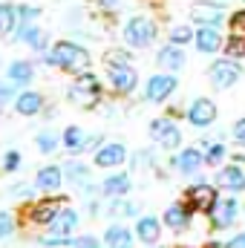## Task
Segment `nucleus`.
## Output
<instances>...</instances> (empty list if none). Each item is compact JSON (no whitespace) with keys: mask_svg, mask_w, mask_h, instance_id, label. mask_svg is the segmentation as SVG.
<instances>
[{"mask_svg":"<svg viewBox=\"0 0 245 248\" xmlns=\"http://www.w3.org/2000/svg\"><path fill=\"white\" fill-rule=\"evenodd\" d=\"M12 98H17V84L9 81V78H3L0 81V104H9Z\"/></svg>","mask_w":245,"mask_h":248,"instance_id":"nucleus-37","label":"nucleus"},{"mask_svg":"<svg viewBox=\"0 0 245 248\" xmlns=\"http://www.w3.org/2000/svg\"><path fill=\"white\" fill-rule=\"evenodd\" d=\"M159 248H162V246H159Z\"/></svg>","mask_w":245,"mask_h":248,"instance_id":"nucleus-47","label":"nucleus"},{"mask_svg":"<svg viewBox=\"0 0 245 248\" xmlns=\"http://www.w3.org/2000/svg\"><path fill=\"white\" fill-rule=\"evenodd\" d=\"M184 61H187V58H184V49L179 44H170V41L156 52V63H159L165 72H179L184 66Z\"/></svg>","mask_w":245,"mask_h":248,"instance_id":"nucleus-18","label":"nucleus"},{"mask_svg":"<svg viewBox=\"0 0 245 248\" xmlns=\"http://www.w3.org/2000/svg\"><path fill=\"white\" fill-rule=\"evenodd\" d=\"M173 170L182 173V176H196L205 165V153L199 147H179V153L173 156Z\"/></svg>","mask_w":245,"mask_h":248,"instance_id":"nucleus-13","label":"nucleus"},{"mask_svg":"<svg viewBox=\"0 0 245 248\" xmlns=\"http://www.w3.org/2000/svg\"><path fill=\"white\" fill-rule=\"evenodd\" d=\"M12 38L20 41V44H26V46H32V49L41 52V55L49 49V38H46V32H44L38 23H23V26H17V29L12 32Z\"/></svg>","mask_w":245,"mask_h":248,"instance_id":"nucleus-14","label":"nucleus"},{"mask_svg":"<svg viewBox=\"0 0 245 248\" xmlns=\"http://www.w3.org/2000/svg\"><path fill=\"white\" fill-rule=\"evenodd\" d=\"M193 46H196V52H202V55H216V52H222V46H225L222 29H219V26H199L196 35H193Z\"/></svg>","mask_w":245,"mask_h":248,"instance_id":"nucleus-12","label":"nucleus"},{"mask_svg":"<svg viewBox=\"0 0 245 248\" xmlns=\"http://www.w3.org/2000/svg\"><path fill=\"white\" fill-rule=\"evenodd\" d=\"M150 136H153V141L162 150H179L182 147V130L173 124V119H168V116L150 122Z\"/></svg>","mask_w":245,"mask_h":248,"instance_id":"nucleus-8","label":"nucleus"},{"mask_svg":"<svg viewBox=\"0 0 245 248\" xmlns=\"http://www.w3.org/2000/svg\"><path fill=\"white\" fill-rule=\"evenodd\" d=\"M95 6H98L101 12L113 15V12H119V9H122V0H95Z\"/></svg>","mask_w":245,"mask_h":248,"instance_id":"nucleus-42","label":"nucleus"},{"mask_svg":"<svg viewBox=\"0 0 245 248\" xmlns=\"http://www.w3.org/2000/svg\"><path fill=\"white\" fill-rule=\"evenodd\" d=\"M133 243H136V237L124 225H110L104 231V246L107 248H133Z\"/></svg>","mask_w":245,"mask_h":248,"instance_id":"nucleus-26","label":"nucleus"},{"mask_svg":"<svg viewBox=\"0 0 245 248\" xmlns=\"http://www.w3.org/2000/svg\"><path fill=\"white\" fill-rule=\"evenodd\" d=\"M231 133H234V144H237V147H245V116L234 122Z\"/></svg>","mask_w":245,"mask_h":248,"instance_id":"nucleus-39","label":"nucleus"},{"mask_svg":"<svg viewBox=\"0 0 245 248\" xmlns=\"http://www.w3.org/2000/svg\"><path fill=\"white\" fill-rule=\"evenodd\" d=\"M184 119L190 127H211V124L216 122V104L211 101V98H193L190 104H187V110H184Z\"/></svg>","mask_w":245,"mask_h":248,"instance_id":"nucleus-10","label":"nucleus"},{"mask_svg":"<svg viewBox=\"0 0 245 248\" xmlns=\"http://www.w3.org/2000/svg\"><path fill=\"white\" fill-rule=\"evenodd\" d=\"M243 3H245V0H243Z\"/></svg>","mask_w":245,"mask_h":248,"instance_id":"nucleus-48","label":"nucleus"},{"mask_svg":"<svg viewBox=\"0 0 245 248\" xmlns=\"http://www.w3.org/2000/svg\"><path fill=\"white\" fill-rule=\"evenodd\" d=\"M190 205L187 202H173L168 211H165V225L170 228V231H184L187 225H190Z\"/></svg>","mask_w":245,"mask_h":248,"instance_id":"nucleus-23","label":"nucleus"},{"mask_svg":"<svg viewBox=\"0 0 245 248\" xmlns=\"http://www.w3.org/2000/svg\"><path fill=\"white\" fill-rule=\"evenodd\" d=\"M176 87H179V78H176L173 72H156V75H150L147 84H144V101H150V104H165V101L176 93Z\"/></svg>","mask_w":245,"mask_h":248,"instance_id":"nucleus-7","label":"nucleus"},{"mask_svg":"<svg viewBox=\"0 0 245 248\" xmlns=\"http://www.w3.org/2000/svg\"><path fill=\"white\" fill-rule=\"evenodd\" d=\"M17 9V26H23V23H38L41 20V9L38 6H15ZM15 26V29H17Z\"/></svg>","mask_w":245,"mask_h":248,"instance_id":"nucleus-34","label":"nucleus"},{"mask_svg":"<svg viewBox=\"0 0 245 248\" xmlns=\"http://www.w3.org/2000/svg\"><path fill=\"white\" fill-rule=\"evenodd\" d=\"M61 208H63V199L46 196V199H41V202H35L29 208V222H35V225H52V219L61 214Z\"/></svg>","mask_w":245,"mask_h":248,"instance_id":"nucleus-16","label":"nucleus"},{"mask_svg":"<svg viewBox=\"0 0 245 248\" xmlns=\"http://www.w3.org/2000/svg\"><path fill=\"white\" fill-rule=\"evenodd\" d=\"M44 61L49 63V66H55V69L78 75V72H87L90 69V52L81 44H75V41H55L44 52Z\"/></svg>","mask_w":245,"mask_h":248,"instance_id":"nucleus-1","label":"nucleus"},{"mask_svg":"<svg viewBox=\"0 0 245 248\" xmlns=\"http://www.w3.org/2000/svg\"><path fill=\"white\" fill-rule=\"evenodd\" d=\"M107 84L116 95H133L138 87V72L133 63H107Z\"/></svg>","mask_w":245,"mask_h":248,"instance_id":"nucleus-6","label":"nucleus"},{"mask_svg":"<svg viewBox=\"0 0 245 248\" xmlns=\"http://www.w3.org/2000/svg\"><path fill=\"white\" fill-rule=\"evenodd\" d=\"M20 162H23L20 150H6V156H3V173H15L20 168Z\"/></svg>","mask_w":245,"mask_h":248,"instance_id":"nucleus-36","label":"nucleus"},{"mask_svg":"<svg viewBox=\"0 0 245 248\" xmlns=\"http://www.w3.org/2000/svg\"><path fill=\"white\" fill-rule=\"evenodd\" d=\"M63 168H58V165H44L38 173H35V187L38 190H44V193H55L58 187L63 185Z\"/></svg>","mask_w":245,"mask_h":248,"instance_id":"nucleus-19","label":"nucleus"},{"mask_svg":"<svg viewBox=\"0 0 245 248\" xmlns=\"http://www.w3.org/2000/svg\"><path fill=\"white\" fill-rule=\"evenodd\" d=\"M159 234H162V222H159L156 217H138V222H136V237H138L141 243L153 246V243L159 240Z\"/></svg>","mask_w":245,"mask_h":248,"instance_id":"nucleus-25","label":"nucleus"},{"mask_svg":"<svg viewBox=\"0 0 245 248\" xmlns=\"http://www.w3.org/2000/svg\"><path fill=\"white\" fill-rule=\"evenodd\" d=\"M61 147L66 150V153H84L87 147H90V136L81 130V127H75V124H69L66 130L61 133Z\"/></svg>","mask_w":245,"mask_h":248,"instance_id":"nucleus-22","label":"nucleus"},{"mask_svg":"<svg viewBox=\"0 0 245 248\" xmlns=\"http://www.w3.org/2000/svg\"><path fill=\"white\" fill-rule=\"evenodd\" d=\"M78 222H81L78 211H75V208H69V205H63L61 214L52 219L49 231H52V234H58V237H72V234H75V228H78Z\"/></svg>","mask_w":245,"mask_h":248,"instance_id":"nucleus-21","label":"nucleus"},{"mask_svg":"<svg viewBox=\"0 0 245 248\" xmlns=\"http://www.w3.org/2000/svg\"><path fill=\"white\" fill-rule=\"evenodd\" d=\"M12 234H15V217L9 211H0V240H6Z\"/></svg>","mask_w":245,"mask_h":248,"instance_id":"nucleus-38","label":"nucleus"},{"mask_svg":"<svg viewBox=\"0 0 245 248\" xmlns=\"http://www.w3.org/2000/svg\"><path fill=\"white\" fill-rule=\"evenodd\" d=\"M66 98H69V104L84 107V110H92L95 104H101V81H98V75L90 72V69L78 72L75 81L66 90Z\"/></svg>","mask_w":245,"mask_h":248,"instance_id":"nucleus-2","label":"nucleus"},{"mask_svg":"<svg viewBox=\"0 0 245 248\" xmlns=\"http://www.w3.org/2000/svg\"><path fill=\"white\" fill-rule=\"evenodd\" d=\"M187 17L196 26H222L231 15L222 0H193L187 9Z\"/></svg>","mask_w":245,"mask_h":248,"instance_id":"nucleus-4","label":"nucleus"},{"mask_svg":"<svg viewBox=\"0 0 245 248\" xmlns=\"http://www.w3.org/2000/svg\"><path fill=\"white\" fill-rule=\"evenodd\" d=\"M193 35H196L193 26H187V23H176V26H170L168 41H170V44H179V46H187V44H193Z\"/></svg>","mask_w":245,"mask_h":248,"instance_id":"nucleus-32","label":"nucleus"},{"mask_svg":"<svg viewBox=\"0 0 245 248\" xmlns=\"http://www.w3.org/2000/svg\"><path fill=\"white\" fill-rule=\"evenodd\" d=\"M58 136L55 133H49V130H44V133H38V139H35V144H38V150L41 153H55L58 150Z\"/></svg>","mask_w":245,"mask_h":248,"instance_id":"nucleus-33","label":"nucleus"},{"mask_svg":"<svg viewBox=\"0 0 245 248\" xmlns=\"http://www.w3.org/2000/svg\"><path fill=\"white\" fill-rule=\"evenodd\" d=\"M240 205H237V199H234V193L231 196H219L216 202H214V208H211V222H214V228H231L234 222H237V217H240Z\"/></svg>","mask_w":245,"mask_h":248,"instance_id":"nucleus-9","label":"nucleus"},{"mask_svg":"<svg viewBox=\"0 0 245 248\" xmlns=\"http://www.w3.org/2000/svg\"><path fill=\"white\" fill-rule=\"evenodd\" d=\"M17 26V9L12 3H0V38H12Z\"/></svg>","mask_w":245,"mask_h":248,"instance_id":"nucleus-30","label":"nucleus"},{"mask_svg":"<svg viewBox=\"0 0 245 248\" xmlns=\"http://www.w3.org/2000/svg\"><path fill=\"white\" fill-rule=\"evenodd\" d=\"M228 26H231V29H237V32H245V9L231 12V17H228Z\"/></svg>","mask_w":245,"mask_h":248,"instance_id":"nucleus-41","label":"nucleus"},{"mask_svg":"<svg viewBox=\"0 0 245 248\" xmlns=\"http://www.w3.org/2000/svg\"><path fill=\"white\" fill-rule=\"evenodd\" d=\"M130 173H110L104 182H101V193L107 196V199H119V196H127L130 193Z\"/></svg>","mask_w":245,"mask_h":248,"instance_id":"nucleus-24","label":"nucleus"},{"mask_svg":"<svg viewBox=\"0 0 245 248\" xmlns=\"http://www.w3.org/2000/svg\"><path fill=\"white\" fill-rule=\"evenodd\" d=\"M122 35H124V44H127V46H133V49H144V46H150V44L156 41L159 26H156V20L147 17V15H133V17L124 23Z\"/></svg>","mask_w":245,"mask_h":248,"instance_id":"nucleus-3","label":"nucleus"},{"mask_svg":"<svg viewBox=\"0 0 245 248\" xmlns=\"http://www.w3.org/2000/svg\"><path fill=\"white\" fill-rule=\"evenodd\" d=\"M222 55H228V58H234V61H245V32L231 29V35L225 38Z\"/></svg>","mask_w":245,"mask_h":248,"instance_id":"nucleus-29","label":"nucleus"},{"mask_svg":"<svg viewBox=\"0 0 245 248\" xmlns=\"http://www.w3.org/2000/svg\"><path fill=\"white\" fill-rule=\"evenodd\" d=\"M44 110V95L38 93V90H23V93H17V98H15V113L17 116H38Z\"/></svg>","mask_w":245,"mask_h":248,"instance_id":"nucleus-20","label":"nucleus"},{"mask_svg":"<svg viewBox=\"0 0 245 248\" xmlns=\"http://www.w3.org/2000/svg\"><path fill=\"white\" fill-rule=\"evenodd\" d=\"M208 78H211V84H214L216 90H228V87H234V84L243 78V66H240V61L222 55V58L211 61V66H208Z\"/></svg>","mask_w":245,"mask_h":248,"instance_id":"nucleus-5","label":"nucleus"},{"mask_svg":"<svg viewBox=\"0 0 245 248\" xmlns=\"http://www.w3.org/2000/svg\"><path fill=\"white\" fill-rule=\"evenodd\" d=\"M63 176L69 182H75V185H87L90 182V168L81 165V162H66L63 165Z\"/></svg>","mask_w":245,"mask_h":248,"instance_id":"nucleus-31","label":"nucleus"},{"mask_svg":"<svg viewBox=\"0 0 245 248\" xmlns=\"http://www.w3.org/2000/svg\"><path fill=\"white\" fill-rule=\"evenodd\" d=\"M216 187H222L225 193H243L245 190V168L240 162L225 165V168L216 173Z\"/></svg>","mask_w":245,"mask_h":248,"instance_id":"nucleus-17","label":"nucleus"},{"mask_svg":"<svg viewBox=\"0 0 245 248\" xmlns=\"http://www.w3.org/2000/svg\"><path fill=\"white\" fill-rule=\"evenodd\" d=\"M110 214H113V217H136V205H133V202H127L124 196H119V199H113Z\"/></svg>","mask_w":245,"mask_h":248,"instance_id":"nucleus-35","label":"nucleus"},{"mask_svg":"<svg viewBox=\"0 0 245 248\" xmlns=\"http://www.w3.org/2000/svg\"><path fill=\"white\" fill-rule=\"evenodd\" d=\"M228 248H245V231L243 234H234L231 243H228Z\"/></svg>","mask_w":245,"mask_h":248,"instance_id":"nucleus-44","label":"nucleus"},{"mask_svg":"<svg viewBox=\"0 0 245 248\" xmlns=\"http://www.w3.org/2000/svg\"><path fill=\"white\" fill-rule=\"evenodd\" d=\"M6 78L15 81L17 87H23V84H29L35 78V63L32 61H12L6 66Z\"/></svg>","mask_w":245,"mask_h":248,"instance_id":"nucleus-27","label":"nucleus"},{"mask_svg":"<svg viewBox=\"0 0 245 248\" xmlns=\"http://www.w3.org/2000/svg\"><path fill=\"white\" fill-rule=\"evenodd\" d=\"M69 248H101V243H98L95 237L84 234V237H72V246Z\"/></svg>","mask_w":245,"mask_h":248,"instance_id":"nucleus-40","label":"nucleus"},{"mask_svg":"<svg viewBox=\"0 0 245 248\" xmlns=\"http://www.w3.org/2000/svg\"><path fill=\"white\" fill-rule=\"evenodd\" d=\"M202 147H205V165H222L225 156H228V147L222 139H202Z\"/></svg>","mask_w":245,"mask_h":248,"instance_id":"nucleus-28","label":"nucleus"},{"mask_svg":"<svg viewBox=\"0 0 245 248\" xmlns=\"http://www.w3.org/2000/svg\"><path fill=\"white\" fill-rule=\"evenodd\" d=\"M205 248H228V246H222V243H211V246H205Z\"/></svg>","mask_w":245,"mask_h":248,"instance_id":"nucleus-46","label":"nucleus"},{"mask_svg":"<svg viewBox=\"0 0 245 248\" xmlns=\"http://www.w3.org/2000/svg\"><path fill=\"white\" fill-rule=\"evenodd\" d=\"M219 199V193H216V187L205 185V182H199V185H190L184 190V202L190 205V211H199V214H211V208H214V202Z\"/></svg>","mask_w":245,"mask_h":248,"instance_id":"nucleus-11","label":"nucleus"},{"mask_svg":"<svg viewBox=\"0 0 245 248\" xmlns=\"http://www.w3.org/2000/svg\"><path fill=\"white\" fill-rule=\"evenodd\" d=\"M127 162V147L122 141H107L95 150V168H104V170H113Z\"/></svg>","mask_w":245,"mask_h":248,"instance_id":"nucleus-15","label":"nucleus"},{"mask_svg":"<svg viewBox=\"0 0 245 248\" xmlns=\"http://www.w3.org/2000/svg\"><path fill=\"white\" fill-rule=\"evenodd\" d=\"M12 196H29V185H17L12 190Z\"/></svg>","mask_w":245,"mask_h":248,"instance_id":"nucleus-45","label":"nucleus"},{"mask_svg":"<svg viewBox=\"0 0 245 248\" xmlns=\"http://www.w3.org/2000/svg\"><path fill=\"white\" fill-rule=\"evenodd\" d=\"M104 61L107 63H130V55H127V52H119V49H113V52L104 55Z\"/></svg>","mask_w":245,"mask_h":248,"instance_id":"nucleus-43","label":"nucleus"}]
</instances>
